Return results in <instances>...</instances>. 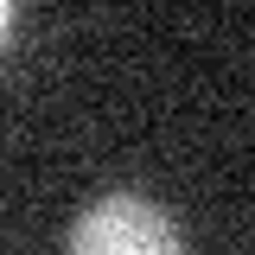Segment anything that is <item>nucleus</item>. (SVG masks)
<instances>
[{"label": "nucleus", "instance_id": "nucleus-1", "mask_svg": "<svg viewBox=\"0 0 255 255\" xmlns=\"http://www.w3.org/2000/svg\"><path fill=\"white\" fill-rule=\"evenodd\" d=\"M64 255H185V236L147 191H102L77 211Z\"/></svg>", "mask_w": 255, "mask_h": 255}]
</instances>
